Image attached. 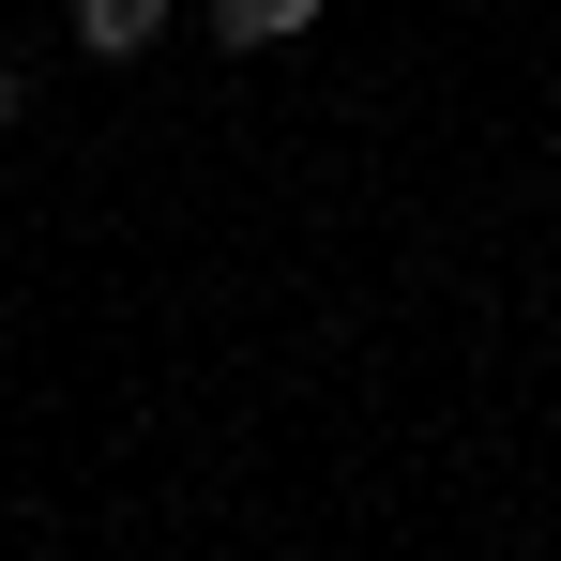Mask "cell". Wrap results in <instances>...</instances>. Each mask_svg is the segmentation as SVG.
I'll return each mask as SVG.
<instances>
[{
	"mask_svg": "<svg viewBox=\"0 0 561 561\" xmlns=\"http://www.w3.org/2000/svg\"><path fill=\"white\" fill-rule=\"evenodd\" d=\"M61 15H77L92 61H152V46H168V0H61Z\"/></svg>",
	"mask_w": 561,
	"mask_h": 561,
	"instance_id": "obj_1",
	"label": "cell"
},
{
	"mask_svg": "<svg viewBox=\"0 0 561 561\" xmlns=\"http://www.w3.org/2000/svg\"><path fill=\"white\" fill-rule=\"evenodd\" d=\"M15 122H31V77H15V61H0V137H15Z\"/></svg>",
	"mask_w": 561,
	"mask_h": 561,
	"instance_id": "obj_3",
	"label": "cell"
},
{
	"mask_svg": "<svg viewBox=\"0 0 561 561\" xmlns=\"http://www.w3.org/2000/svg\"><path fill=\"white\" fill-rule=\"evenodd\" d=\"M213 15V46H304L319 31V0H197Z\"/></svg>",
	"mask_w": 561,
	"mask_h": 561,
	"instance_id": "obj_2",
	"label": "cell"
}]
</instances>
